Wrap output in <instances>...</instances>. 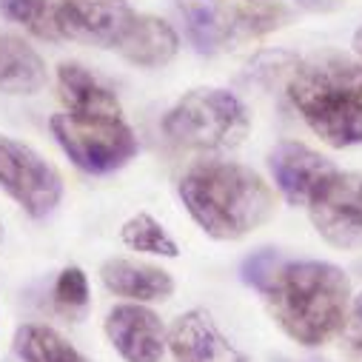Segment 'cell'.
I'll use <instances>...</instances> for the list:
<instances>
[{"mask_svg":"<svg viewBox=\"0 0 362 362\" xmlns=\"http://www.w3.org/2000/svg\"><path fill=\"white\" fill-rule=\"evenodd\" d=\"M305 209L325 243L362 248V174L337 171Z\"/></svg>","mask_w":362,"mask_h":362,"instance_id":"7","label":"cell"},{"mask_svg":"<svg viewBox=\"0 0 362 362\" xmlns=\"http://www.w3.org/2000/svg\"><path fill=\"white\" fill-rule=\"evenodd\" d=\"M286 21V9L274 6V4H251L243 6L231 23H228V40H248V37H259L280 29Z\"/></svg>","mask_w":362,"mask_h":362,"instance_id":"19","label":"cell"},{"mask_svg":"<svg viewBox=\"0 0 362 362\" xmlns=\"http://www.w3.org/2000/svg\"><path fill=\"white\" fill-rule=\"evenodd\" d=\"M15 354L23 362H86L83 354L54 328L37 322L21 325L15 331Z\"/></svg>","mask_w":362,"mask_h":362,"instance_id":"17","label":"cell"},{"mask_svg":"<svg viewBox=\"0 0 362 362\" xmlns=\"http://www.w3.org/2000/svg\"><path fill=\"white\" fill-rule=\"evenodd\" d=\"M351 46H354V54H356V57H362V26L354 32V40H351Z\"/></svg>","mask_w":362,"mask_h":362,"instance_id":"25","label":"cell"},{"mask_svg":"<svg viewBox=\"0 0 362 362\" xmlns=\"http://www.w3.org/2000/svg\"><path fill=\"white\" fill-rule=\"evenodd\" d=\"M0 186L35 220L49 217L63 197L57 168L26 143L4 134H0Z\"/></svg>","mask_w":362,"mask_h":362,"instance_id":"6","label":"cell"},{"mask_svg":"<svg viewBox=\"0 0 362 362\" xmlns=\"http://www.w3.org/2000/svg\"><path fill=\"white\" fill-rule=\"evenodd\" d=\"M134 12L120 0H63L52 12L54 32L100 49H115L126 35Z\"/></svg>","mask_w":362,"mask_h":362,"instance_id":"8","label":"cell"},{"mask_svg":"<svg viewBox=\"0 0 362 362\" xmlns=\"http://www.w3.org/2000/svg\"><path fill=\"white\" fill-rule=\"evenodd\" d=\"M52 134L69 160L88 174H109L123 168L137 154V137L123 123V117H83V115H54Z\"/></svg>","mask_w":362,"mask_h":362,"instance_id":"5","label":"cell"},{"mask_svg":"<svg viewBox=\"0 0 362 362\" xmlns=\"http://www.w3.org/2000/svg\"><path fill=\"white\" fill-rule=\"evenodd\" d=\"M288 98L328 146H362V98L345 77L342 57H317L297 66L288 77Z\"/></svg>","mask_w":362,"mask_h":362,"instance_id":"3","label":"cell"},{"mask_svg":"<svg viewBox=\"0 0 362 362\" xmlns=\"http://www.w3.org/2000/svg\"><path fill=\"white\" fill-rule=\"evenodd\" d=\"M251 129V115L243 100L226 88H192L163 120L171 143L186 148L223 151L243 143Z\"/></svg>","mask_w":362,"mask_h":362,"instance_id":"4","label":"cell"},{"mask_svg":"<svg viewBox=\"0 0 362 362\" xmlns=\"http://www.w3.org/2000/svg\"><path fill=\"white\" fill-rule=\"evenodd\" d=\"M46 86V63L15 35H0V92L35 95Z\"/></svg>","mask_w":362,"mask_h":362,"instance_id":"15","label":"cell"},{"mask_svg":"<svg viewBox=\"0 0 362 362\" xmlns=\"http://www.w3.org/2000/svg\"><path fill=\"white\" fill-rule=\"evenodd\" d=\"M342 69H345V77L351 80V86L359 92L362 98V63H351V60H342Z\"/></svg>","mask_w":362,"mask_h":362,"instance_id":"23","label":"cell"},{"mask_svg":"<svg viewBox=\"0 0 362 362\" xmlns=\"http://www.w3.org/2000/svg\"><path fill=\"white\" fill-rule=\"evenodd\" d=\"M186 21V35L200 54H214L228 43V12L223 0H177Z\"/></svg>","mask_w":362,"mask_h":362,"instance_id":"16","label":"cell"},{"mask_svg":"<svg viewBox=\"0 0 362 362\" xmlns=\"http://www.w3.org/2000/svg\"><path fill=\"white\" fill-rule=\"evenodd\" d=\"M0 237H4V226H0Z\"/></svg>","mask_w":362,"mask_h":362,"instance_id":"26","label":"cell"},{"mask_svg":"<svg viewBox=\"0 0 362 362\" xmlns=\"http://www.w3.org/2000/svg\"><path fill=\"white\" fill-rule=\"evenodd\" d=\"M277 325L300 345L317 348L334 339L351 305L348 274L322 259H277L257 286Z\"/></svg>","mask_w":362,"mask_h":362,"instance_id":"1","label":"cell"},{"mask_svg":"<svg viewBox=\"0 0 362 362\" xmlns=\"http://www.w3.org/2000/svg\"><path fill=\"white\" fill-rule=\"evenodd\" d=\"M342 339L348 342L351 351L362 354V294L351 297V305H348V314H345V325H342Z\"/></svg>","mask_w":362,"mask_h":362,"instance_id":"22","label":"cell"},{"mask_svg":"<svg viewBox=\"0 0 362 362\" xmlns=\"http://www.w3.org/2000/svg\"><path fill=\"white\" fill-rule=\"evenodd\" d=\"M165 345L171 348L174 362H245V356L220 334L211 314L203 308L180 314Z\"/></svg>","mask_w":362,"mask_h":362,"instance_id":"11","label":"cell"},{"mask_svg":"<svg viewBox=\"0 0 362 362\" xmlns=\"http://www.w3.org/2000/svg\"><path fill=\"white\" fill-rule=\"evenodd\" d=\"M60 100L66 112L83 117H123L120 100L112 88L80 63H60L57 69Z\"/></svg>","mask_w":362,"mask_h":362,"instance_id":"13","label":"cell"},{"mask_svg":"<svg viewBox=\"0 0 362 362\" xmlns=\"http://www.w3.org/2000/svg\"><path fill=\"white\" fill-rule=\"evenodd\" d=\"M268 168L288 206H308L311 197L339 171L328 157L294 140L274 146L268 154Z\"/></svg>","mask_w":362,"mask_h":362,"instance_id":"9","label":"cell"},{"mask_svg":"<svg viewBox=\"0 0 362 362\" xmlns=\"http://www.w3.org/2000/svg\"><path fill=\"white\" fill-rule=\"evenodd\" d=\"M88 303H92V294H88V280L83 274V268L69 265L60 271V277L54 283V305L60 314L66 317H83Z\"/></svg>","mask_w":362,"mask_h":362,"instance_id":"20","label":"cell"},{"mask_svg":"<svg viewBox=\"0 0 362 362\" xmlns=\"http://www.w3.org/2000/svg\"><path fill=\"white\" fill-rule=\"evenodd\" d=\"M106 337L126 362H160L165 354V328L143 303L115 305L106 317Z\"/></svg>","mask_w":362,"mask_h":362,"instance_id":"10","label":"cell"},{"mask_svg":"<svg viewBox=\"0 0 362 362\" xmlns=\"http://www.w3.org/2000/svg\"><path fill=\"white\" fill-rule=\"evenodd\" d=\"M180 200L214 240H240L274 217L277 200L265 180L231 160H203L180 180Z\"/></svg>","mask_w":362,"mask_h":362,"instance_id":"2","label":"cell"},{"mask_svg":"<svg viewBox=\"0 0 362 362\" xmlns=\"http://www.w3.org/2000/svg\"><path fill=\"white\" fill-rule=\"evenodd\" d=\"M297 4L303 9H308V12H331V9H337L342 4V0H297Z\"/></svg>","mask_w":362,"mask_h":362,"instance_id":"24","label":"cell"},{"mask_svg":"<svg viewBox=\"0 0 362 362\" xmlns=\"http://www.w3.org/2000/svg\"><path fill=\"white\" fill-rule=\"evenodd\" d=\"M0 12L9 21L23 23L26 29H32L35 35H49L54 37V23H52V9L49 0H0Z\"/></svg>","mask_w":362,"mask_h":362,"instance_id":"21","label":"cell"},{"mask_svg":"<svg viewBox=\"0 0 362 362\" xmlns=\"http://www.w3.org/2000/svg\"><path fill=\"white\" fill-rule=\"evenodd\" d=\"M115 49L129 63L154 69V66H165L177 54L180 37L165 21L151 18V15H134L126 35L120 37V43Z\"/></svg>","mask_w":362,"mask_h":362,"instance_id":"14","label":"cell"},{"mask_svg":"<svg viewBox=\"0 0 362 362\" xmlns=\"http://www.w3.org/2000/svg\"><path fill=\"white\" fill-rule=\"evenodd\" d=\"M100 280L115 297H126L132 303H160L174 294V280L168 271L123 257L103 262Z\"/></svg>","mask_w":362,"mask_h":362,"instance_id":"12","label":"cell"},{"mask_svg":"<svg viewBox=\"0 0 362 362\" xmlns=\"http://www.w3.org/2000/svg\"><path fill=\"white\" fill-rule=\"evenodd\" d=\"M120 240L140 254H157V257H180L177 243L171 240V234L151 217V214H134L123 228H120Z\"/></svg>","mask_w":362,"mask_h":362,"instance_id":"18","label":"cell"}]
</instances>
